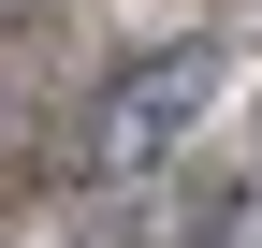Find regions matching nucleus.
Masks as SVG:
<instances>
[{"instance_id":"f257e3e1","label":"nucleus","mask_w":262,"mask_h":248,"mask_svg":"<svg viewBox=\"0 0 262 248\" xmlns=\"http://www.w3.org/2000/svg\"><path fill=\"white\" fill-rule=\"evenodd\" d=\"M189 102H204V73H189V58H146V73L117 88V161H146L160 132H189Z\"/></svg>"}]
</instances>
